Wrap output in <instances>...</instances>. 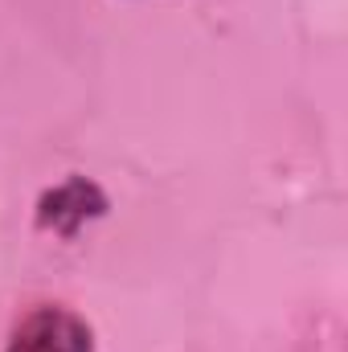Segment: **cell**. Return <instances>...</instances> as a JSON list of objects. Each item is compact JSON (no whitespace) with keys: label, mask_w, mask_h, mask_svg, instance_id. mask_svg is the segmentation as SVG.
Wrapping results in <instances>:
<instances>
[{"label":"cell","mask_w":348,"mask_h":352,"mask_svg":"<svg viewBox=\"0 0 348 352\" xmlns=\"http://www.w3.org/2000/svg\"><path fill=\"white\" fill-rule=\"evenodd\" d=\"M4 352H94V328L66 303H37L17 320Z\"/></svg>","instance_id":"cell-1"},{"label":"cell","mask_w":348,"mask_h":352,"mask_svg":"<svg viewBox=\"0 0 348 352\" xmlns=\"http://www.w3.org/2000/svg\"><path fill=\"white\" fill-rule=\"evenodd\" d=\"M107 209H111V201H107V192L94 180L70 176V180H62V184L41 192V201H37V230L58 234V238H78V230L87 221H98Z\"/></svg>","instance_id":"cell-2"}]
</instances>
